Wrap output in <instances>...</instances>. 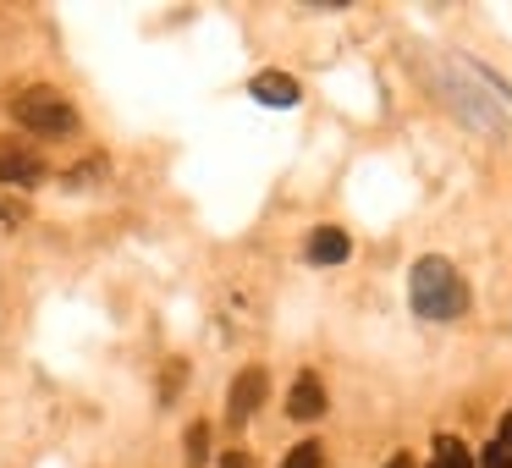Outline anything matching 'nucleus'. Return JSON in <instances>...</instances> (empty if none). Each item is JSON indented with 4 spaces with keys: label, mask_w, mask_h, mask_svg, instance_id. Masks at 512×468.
Here are the masks:
<instances>
[{
    "label": "nucleus",
    "mask_w": 512,
    "mask_h": 468,
    "mask_svg": "<svg viewBox=\"0 0 512 468\" xmlns=\"http://www.w3.org/2000/svg\"><path fill=\"white\" fill-rule=\"evenodd\" d=\"M413 309L424 314V320H452V314H463L468 309V287H463V276H457L446 259H419L413 265Z\"/></svg>",
    "instance_id": "nucleus-1"
},
{
    "label": "nucleus",
    "mask_w": 512,
    "mask_h": 468,
    "mask_svg": "<svg viewBox=\"0 0 512 468\" xmlns=\"http://www.w3.org/2000/svg\"><path fill=\"white\" fill-rule=\"evenodd\" d=\"M12 111H17V122H23L28 133H39V138H67L72 122H78V116H72V105L61 100L56 89H23Z\"/></svg>",
    "instance_id": "nucleus-2"
},
{
    "label": "nucleus",
    "mask_w": 512,
    "mask_h": 468,
    "mask_svg": "<svg viewBox=\"0 0 512 468\" xmlns=\"http://www.w3.org/2000/svg\"><path fill=\"white\" fill-rule=\"evenodd\" d=\"M259 402H265V369H243V375H237V386H232V408H226V413L243 424Z\"/></svg>",
    "instance_id": "nucleus-3"
},
{
    "label": "nucleus",
    "mask_w": 512,
    "mask_h": 468,
    "mask_svg": "<svg viewBox=\"0 0 512 468\" xmlns=\"http://www.w3.org/2000/svg\"><path fill=\"white\" fill-rule=\"evenodd\" d=\"M287 413L292 419H320L325 413V386L314 375H298V386H292V397H287Z\"/></svg>",
    "instance_id": "nucleus-4"
},
{
    "label": "nucleus",
    "mask_w": 512,
    "mask_h": 468,
    "mask_svg": "<svg viewBox=\"0 0 512 468\" xmlns=\"http://www.w3.org/2000/svg\"><path fill=\"white\" fill-rule=\"evenodd\" d=\"M347 254H353V243H347V232H336V226H320V232L309 237V259H314V265H342Z\"/></svg>",
    "instance_id": "nucleus-5"
},
{
    "label": "nucleus",
    "mask_w": 512,
    "mask_h": 468,
    "mask_svg": "<svg viewBox=\"0 0 512 468\" xmlns=\"http://www.w3.org/2000/svg\"><path fill=\"white\" fill-rule=\"evenodd\" d=\"M254 100L259 105H292V100H298V83H292L287 72H259V78H254Z\"/></svg>",
    "instance_id": "nucleus-6"
},
{
    "label": "nucleus",
    "mask_w": 512,
    "mask_h": 468,
    "mask_svg": "<svg viewBox=\"0 0 512 468\" xmlns=\"http://www.w3.org/2000/svg\"><path fill=\"white\" fill-rule=\"evenodd\" d=\"M485 468H512V413H507V419H501L496 441L485 446Z\"/></svg>",
    "instance_id": "nucleus-7"
},
{
    "label": "nucleus",
    "mask_w": 512,
    "mask_h": 468,
    "mask_svg": "<svg viewBox=\"0 0 512 468\" xmlns=\"http://www.w3.org/2000/svg\"><path fill=\"white\" fill-rule=\"evenodd\" d=\"M430 468H474V463H468V446H463V441H452V435H441V441H435V457H430Z\"/></svg>",
    "instance_id": "nucleus-8"
},
{
    "label": "nucleus",
    "mask_w": 512,
    "mask_h": 468,
    "mask_svg": "<svg viewBox=\"0 0 512 468\" xmlns=\"http://www.w3.org/2000/svg\"><path fill=\"white\" fill-rule=\"evenodd\" d=\"M0 177H12V182H34L39 171H34V160H23V155H6V160H0Z\"/></svg>",
    "instance_id": "nucleus-9"
},
{
    "label": "nucleus",
    "mask_w": 512,
    "mask_h": 468,
    "mask_svg": "<svg viewBox=\"0 0 512 468\" xmlns=\"http://www.w3.org/2000/svg\"><path fill=\"white\" fill-rule=\"evenodd\" d=\"M281 468H320V446H314V441L292 446V452H287V463H281Z\"/></svg>",
    "instance_id": "nucleus-10"
},
{
    "label": "nucleus",
    "mask_w": 512,
    "mask_h": 468,
    "mask_svg": "<svg viewBox=\"0 0 512 468\" xmlns=\"http://www.w3.org/2000/svg\"><path fill=\"white\" fill-rule=\"evenodd\" d=\"M188 457H193V468L204 463V424H193V430H188Z\"/></svg>",
    "instance_id": "nucleus-11"
},
{
    "label": "nucleus",
    "mask_w": 512,
    "mask_h": 468,
    "mask_svg": "<svg viewBox=\"0 0 512 468\" xmlns=\"http://www.w3.org/2000/svg\"><path fill=\"white\" fill-rule=\"evenodd\" d=\"M221 468H254V457H243V452H226V463Z\"/></svg>",
    "instance_id": "nucleus-12"
},
{
    "label": "nucleus",
    "mask_w": 512,
    "mask_h": 468,
    "mask_svg": "<svg viewBox=\"0 0 512 468\" xmlns=\"http://www.w3.org/2000/svg\"><path fill=\"white\" fill-rule=\"evenodd\" d=\"M386 468H413V457H408V452H397V457H391Z\"/></svg>",
    "instance_id": "nucleus-13"
}]
</instances>
